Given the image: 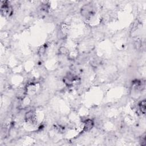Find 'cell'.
<instances>
[{"label": "cell", "mask_w": 146, "mask_h": 146, "mask_svg": "<svg viewBox=\"0 0 146 146\" xmlns=\"http://www.w3.org/2000/svg\"><path fill=\"white\" fill-rule=\"evenodd\" d=\"M80 13L83 18L86 19L91 18L95 14L93 6L91 4H86L83 5L81 8Z\"/></svg>", "instance_id": "obj_1"}, {"label": "cell", "mask_w": 146, "mask_h": 146, "mask_svg": "<svg viewBox=\"0 0 146 146\" xmlns=\"http://www.w3.org/2000/svg\"><path fill=\"white\" fill-rule=\"evenodd\" d=\"M13 11L12 7L8 3L7 1L2 2L1 6V12L4 16H10Z\"/></svg>", "instance_id": "obj_2"}, {"label": "cell", "mask_w": 146, "mask_h": 146, "mask_svg": "<svg viewBox=\"0 0 146 146\" xmlns=\"http://www.w3.org/2000/svg\"><path fill=\"white\" fill-rule=\"evenodd\" d=\"M25 120L26 121L30 124H35L36 123V117L35 113L33 111H30L25 114Z\"/></svg>", "instance_id": "obj_3"}, {"label": "cell", "mask_w": 146, "mask_h": 146, "mask_svg": "<svg viewBox=\"0 0 146 146\" xmlns=\"http://www.w3.org/2000/svg\"><path fill=\"white\" fill-rule=\"evenodd\" d=\"M76 78L74 75L71 73H68L64 78L63 82L67 86H71L73 82L76 80Z\"/></svg>", "instance_id": "obj_4"}, {"label": "cell", "mask_w": 146, "mask_h": 146, "mask_svg": "<svg viewBox=\"0 0 146 146\" xmlns=\"http://www.w3.org/2000/svg\"><path fill=\"white\" fill-rule=\"evenodd\" d=\"M94 123L92 119H87L84 122V127H83V131L84 132H88L90 131L94 127Z\"/></svg>", "instance_id": "obj_5"}, {"label": "cell", "mask_w": 146, "mask_h": 146, "mask_svg": "<svg viewBox=\"0 0 146 146\" xmlns=\"http://www.w3.org/2000/svg\"><path fill=\"white\" fill-rule=\"evenodd\" d=\"M145 104H146V103H145V100H141L139 103V109H140V111L141 112V113L143 114H145V109H146Z\"/></svg>", "instance_id": "obj_6"}, {"label": "cell", "mask_w": 146, "mask_h": 146, "mask_svg": "<svg viewBox=\"0 0 146 146\" xmlns=\"http://www.w3.org/2000/svg\"><path fill=\"white\" fill-rule=\"evenodd\" d=\"M45 52V47L44 46H42L40 48V49L39 50V54L40 55H43Z\"/></svg>", "instance_id": "obj_7"}, {"label": "cell", "mask_w": 146, "mask_h": 146, "mask_svg": "<svg viewBox=\"0 0 146 146\" xmlns=\"http://www.w3.org/2000/svg\"><path fill=\"white\" fill-rule=\"evenodd\" d=\"M60 52L62 53V54H66L67 52V50L65 48V47H61L60 48Z\"/></svg>", "instance_id": "obj_8"}]
</instances>
